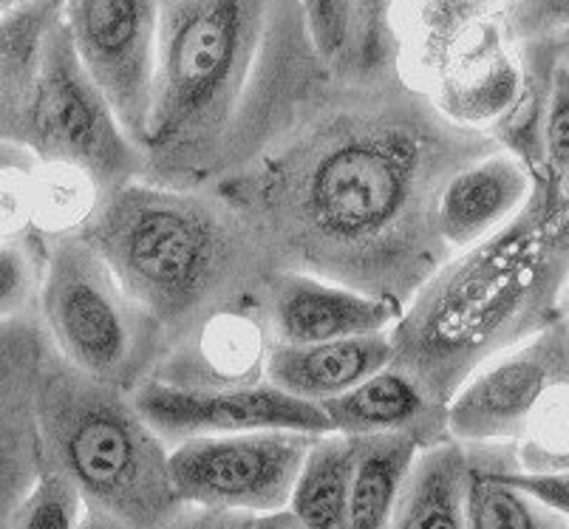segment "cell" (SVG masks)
Instances as JSON below:
<instances>
[{
    "mask_svg": "<svg viewBox=\"0 0 569 529\" xmlns=\"http://www.w3.org/2000/svg\"><path fill=\"white\" fill-rule=\"evenodd\" d=\"M499 139L439 117L406 82L335 86L320 71L207 187L244 218L276 269L315 275L406 309L451 252L437 201Z\"/></svg>",
    "mask_w": 569,
    "mask_h": 529,
    "instance_id": "obj_1",
    "label": "cell"
},
{
    "mask_svg": "<svg viewBox=\"0 0 569 529\" xmlns=\"http://www.w3.org/2000/svg\"><path fill=\"white\" fill-rule=\"evenodd\" d=\"M567 280L569 199L536 173L499 232L448 258L408 300L388 331L391 366L448 408L479 368L561 318Z\"/></svg>",
    "mask_w": 569,
    "mask_h": 529,
    "instance_id": "obj_2",
    "label": "cell"
},
{
    "mask_svg": "<svg viewBox=\"0 0 569 529\" xmlns=\"http://www.w3.org/2000/svg\"><path fill=\"white\" fill-rule=\"evenodd\" d=\"M80 236L151 320L164 355L221 311L258 303L276 272L252 227L207 187L139 179L102 196Z\"/></svg>",
    "mask_w": 569,
    "mask_h": 529,
    "instance_id": "obj_3",
    "label": "cell"
},
{
    "mask_svg": "<svg viewBox=\"0 0 569 529\" xmlns=\"http://www.w3.org/2000/svg\"><path fill=\"white\" fill-rule=\"evenodd\" d=\"M267 26L269 3H159L142 181L204 190L219 179L252 93Z\"/></svg>",
    "mask_w": 569,
    "mask_h": 529,
    "instance_id": "obj_4",
    "label": "cell"
},
{
    "mask_svg": "<svg viewBox=\"0 0 569 529\" xmlns=\"http://www.w3.org/2000/svg\"><path fill=\"white\" fill-rule=\"evenodd\" d=\"M43 467L66 476L88 507L128 529H162L182 510L168 445L139 417L131 393L97 382L49 349L34 397Z\"/></svg>",
    "mask_w": 569,
    "mask_h": 529,
    "instance_id": "obj_5",
    "label": "cell"
},
{
    "mask_svg": "<svg viewBox=\"0 0 569 529\" xmlns=\"http://www.w3.org/2000/svg\"><path fill=\"white\" fill-rule=\"evenodd\" d=\"M397 29L402 82L468 131L496 137L558 69L550 38H516L507 3H397Z\"/></svg>",
    "mask_w": 569,
    "mask_h": 529,
    "instance_id": "obj_6",
    "label": "cell"
},
{
    "mask_svg": "<svg viewBox=\"0 0 569 529\" xmlns=\"http://www.w3.org/2000/svg\"><path fill=\"white\" fill-rule=\"evenodd\" d=\"M46 243L40 326L51 349L91 380L133 393L162 362V337L86 238L63 236Z\"/></svg>",
    "mask_w": 569,
    "mask_h": 529,
    "instance_id": "obj_7",
    "label": "cell"
},
{
    "mask_svg": "<svg viewBox=\"0 0 569 529\" xmlns=\"http://www.w3.org/2000/svg\"><path fill=\"white\" fill-rule=\"evenodd\" d=\"M23 148L38 162L71 164L108 196L144 176V156L119 128L111 106L86 74L66 29L63 7L40 57Z\"/></svg>",
    "mask_w": 569,
    "mask_h": 529,
    "instance_id": "obj_8",
    "label": "cell"
},
{
    "mask_svg": "<svg viewBox=\"0 0 569 529\" xmlns=\"http://www.w3.org/2000/svg\"><path fill=\"white\" fill-rule=\"evenodd\" d=\"M312 442L292 430L190 439L170 448V485L182 505L272 516L289 507Z\"/></svg>",
    "mask_w": 569,
    "mask_h": 529,
    "instance_id": "obj_9",
    "label": "cell"
},
{
    "mask_svg": "<svg viewBox=\"0 0 569 529\" xmlns=\"http://www.w3.org/2000/svg\"><path fill=\"white\" fill-rule=\"evenodd\" d=\"M63 20L86 74L100 88L126 137L144 150L157 86L159 3L80 0L63 3Z\"/></svg>",
    "mask_w": 569,
    "mask_h": 529,
    "instance_id": "obj_10",
    "label": "cell"
},
{
    "mask_svg": "<svg viewBox=\"0 0 569 529\" xmlns=\"http://www.w3.org/2000/svg\"><path fill=\"white\" fill-rule=\"evenodd\" d=\"M561 386H569V323L558 318L453 393L445 408L448 436L459 445H516L538 405Z\"/></svg>",
    "mask_w": 569,
    "mask_h": 529,
    "instance_id": "obj_11",
    "label": "cell"
},
{
    "mask_svg": "<svg viewBox=\"0 0 569 529\" xmlns=\"http://www.w3.org/2000/svg\"><path fill=\"white\" fill-rule=\"evenodd\" d=\"M139 417L151 425L164 445L210 439V436L258 433V430H292L326 436L332 425L320 405L301 402L269 382L238 388H179L144 380L131 393Z\"/></svg>",
    "mask_w": 569,
    "mask_h": 529,
    "instance_id": "obj_12",
    "label": "cell"
},
{
    "mask_svg": "<svg viewBox=\"0 0 569 529\" xmlns=\"http://www.w3.org/2000/svg\"><path fill=\"white\" fill-rule=\"evenodd\" d=\"M49 349L40 318L0 326V529H12L20 501L43 470L34 397Z\"/></svg>",
    "mask_w": 569,
    "mask_h": 529,
    "instance_id": "obj_13",
    "label": "cell"
},
{
    "mask_svg": "<svg viewBox=\"0 0 569 529\" xmlns=\"http://www.w3.org/2000/svg\"><path fill=\"white\" fill-rule=\"evenodd\" d=\"M309 49L335 86L380 91L402 82L397 3H301Z\"/></svg>",
    "mask_w": 569,
    "mask_h": 529,
    "instance_id": "obj_14",
    "label": "cell"
},
{
    "mask_svg": "<svg viewBox=\"0 0 569 529\" xmlns=\"http://www.w3.org/2000/svg\"><path fill=\"white\" fill-rule=\"evenodd\" d=\"M263 311L276 342L315 346L391 331L402 309L315 275L276 269L263 283Z\"/></svg>",
    "mask_w": 569,
    "mask_h": 529,
    "instance_id": "obj_15",
    "label": "cell"
},
{
    "mask_svg": "<svg viewBox=\"0 0 569 529\" xmlns=\"http://www.w3.org/2000/svg\"><path fill=\"white\" fill-rule=\"evenodd\" d=\"M276 346L263 295L258 303L221 311L162 357L151 380L179 388H238L263 382Z\"/></svg>",
    "mask_w": 569,
    "mask_h": 529,
    "instance_id": "obj_16",
    "label": "cell"
},
{
    "mask_svg": "<svg viewBox=\"0 0 569 529\" xmlns=\"http://www.w3.org/2000/svg\"><path fill=\"white\" fill-rule=\"evenodd\" d=\"M532 173L505 148L453 173L437 201V232L451 256L482 243L525 207Z\"/></svg>",
    "mask_w": 569,
    "mask_h": 529,
    "instance_id": "obj_17",
    "label": "cell"
},
{
    "mask_svg": "<svg viewBox=\"0 0 569 529\" xmlns=\"http://www.w3.org/2000/svg\"><path fill=\"white\" fill-rule=\"evenodd\" d=\"M395 362L388 331L315 346L276 342L267 357L263 382L309 405L338 399Z\"/></svg>",
    "mask_w": 569,
    "mask_h": 529,
    "instance_id": "obj_18",
    "label": "cell"
},
{
    "mask_svg": "<svg viewBox=\"0 0 569 529\" xmlns=\"http://www.w3.org/2000/svg\"><path fill=\"white\" fill-rule=\"evenodd\" d=\"M320 411L332 425V433L349 439L413 436L426 448L451 439L445 408L431 402L426 391L395 366H386L343 397L323 402Z\"/></svg>",
    "mask_w": 569,
    "mask_h": 529,
    "instance_id": "obj_19",
    "label": "cell"
},
{
    "mask_svg": "<svg viewBox=\"0 0 569 529\" xmlns=\"http://www.w3.org/2000/svg\"><path fill=\"white\" fill-rule=\"evenodd\" d=\"M60 7L63 3H9L0 14V144L23 148L46 34Z\"/></svg>",
    "mask_w": 569,
    "mask_h": 529,
    "instance_id": "obj_20",
    "label": "cell"
},
{
    "mask_svg": "<svg viewBox=\"0 0 569 529\" xmlns=\"http://www.w3.org/2000/svg\"><path fill=\"white\" fill-rule=\"evenodd\" d=\"M468 450L445 439L417 453L388 529H468Z\"/></svg>",
    "mask_w": 569,
    "mask_h": 529,
    "instance_id": "obj_21",
    "label": "cell"
},
{
    "mask_svg": "<svg viewBox=\"0 0 569 529\" xmlns=\"http://www.w3.org/2000/svg\"><path fill=\"white\" fill-rule=\"evenodd\" d=\"M465 450L468 529H569V521L507 479L519 467L516 445H465Z\"/></svg>",
    "mask_w": 569,
    "mask_h": 529,
    "instance_id": "obj_22",
    "label": "cell"
},
{
    "mask_svg": "<svg viewBox=\"0 0 569 529\" xmlns=\"http://www.w3.org/2000/svg\"><path fill=\"white\" fill-rule=\"evenodd\" d=\"M357 442L349 436H315L287 510L303 529H343L355 481Z\"/></svg>",
    "mask_w": 569,
    "mask_h": 529,
    "instance_id": "obj_23",
    "label": "cell"
},
{
    "mask_svg": "<svg viewBox=\"0 0 569 529\" xmlns=\"http://www.w3.org/2000/svg\"><path fill=\"white\" fill-rule=\"evenodd\" d=\"M355 442L357 465L343 529H388L402 481L426 445L413 436H366Z\"/></svg>",
    "mask_w": 569,
    "mask_h": 529,
    "instance_id": "obj_24",
    "label": "cell"
},
{
    "mask_svg": "<svg viewBox=\"0 0 569 529\" xmlns=\"http://www.w3.org/2000/svg\"><path fill=\"white\" fill-rule=\"evenodd\" d=\"M102 193L94 181L71 164L34 162L32 232L49 238L80 236L94 218Z\"/></svg>",
    "mask_w": 569,
    "mask_h": 529,
    "instance_id": "obj_25",
    "label": "cell"
},
{
    "mask_svg": "<svg viewBox=\"0 0 569 529\" xmlns=\"http://www.w3.org/2000/svg\"><path fill=\"white\" fill-rule=\"evenodd\" d=\"M49 243L38 232L0 238V326L40 318Z\"/></svg>",
    "mask_w": 569,
    "mask_h": 529,
    "instance_id": "obj_26",
    "label": "cell"
},
{
    "mask_svg": "<svg viewBox=\"0 0 569 529\" xmlns=\"http://www.w3.org/2000/svg\"><path fill=\"white\" fill-rule=\"evenodd\" d=\"M521 473H569V386L556 388L516 442Z\"/></svg>",
    "mask_w": 569,
    "mask_h": 529,
    "instance_id": "obj_27",
    "label": "cell"
},
{
    "mask_svg": "<svg viewBox=\"0 0 569 529\" xmlns=\"http://www.w3.org/2000/svg\"><path fill=\"white\" fill-rule=\"evenodd\" d=\"M82 496L66 476L40 470L12 518V529H74L82 516Z\"/></svg>",
    "mask_w": 569,
    "mask_h": 529,
    "instance_id": "obj_28",
    "label": "cell"
},
{
    "mask_svg": "<svg viewBox=\"0 0 569 529\" xmlns=\"http://www.w3.org/2000/svg\"><path fill=\"white\" fill-rule=\"evenodd\" d=\"M569 199V69L558 62L541 131V170Z\"/></svg>",
    "mask_w": 569,
    "mask_h": 529,
    "instance_id": "obj_29",
    "label": "cell"
},
{
    "mask_svg": "<svg viewBox=\"0 0 569 529\" xmlns=\"http://www.w3.org/2000/svg\"><path fill=\"white\" fill-rule=\"evenodd\" d=\"M38 159L0 164V238L32 232V168Z\"/></svg>",
    "mask_w": 569,
    "mask_h": 529,
    "instance_id": "obj_30",
    "label": "cell"
},
{
    "mask_svg": "<svg viewBox=\"0 0 569 529\" xmlns=\"http://www.w3.org/2000/svg\"><path fill=\"white\" fill-rule=\"evenodd\" d=\"M507 18L519 40H536L569 29V3H507Z\"/></svg>",
    "mask_w": 569,
    "mask_h": 529,
    "instance_id": "obj_31",
    "label": "cell"
},
{
    "mask_svg": "<svg viewBox=\"0 0 569 529\" xmlns=\"http://www.w3.org/2000/svg\"><path fill=\"white\" fill-rule=\"evenodd\" d=\"M507 479L513 481L519 490L532 496L538 505H545L547 510L558 512L563 521H569V473H521V467L510 470Z\"/></svg>",
    "mask_w": 569,
    "mask_h": 529,
    "instance_id": "obj_32",
    "label": "cell"
},
{
    "mask_svg": "<svg viewBox=\"0 0 569 529\" xmlns=\"http://www.w3.org/2000/svg\"><path fill=\"white\" fill-rule=\"evenodd\" d=\"M252 527H256V516L184 505L182 510L176 512L162 529H252Z\"/></svg>",
    "mask_w": 569,
    "mask_h": 529,
    "instance_id": "obj_33",
    "label": "cell"
},
{
    "mask_svg": "<svg viewBox=\"0 0 569 529\" xmlns=\"http://www.w3.org/2000/svg\"><path fill=\"white\" fill-rule=\"evenodd\" d=\"M74 529H128L126 523L119 521L117 516H111V512L100 510V507H82V516L80 521H77Z\"/></svg>",
    "mask_w": 569,
    "mask_h": 529,
    "instance_id": "obj_34",
    "label": "cell"
},
{
    "mask_svg": "<svg viewBox=\"0 0 569 529\" xmlns=\"http://www.w3.org/2000/svg\"><path fill=\"white\" fill-rule=\"evenodd\" d=\"M252 529H303V527L295 521L292 512L283 510V512H272V516H258L256 527Z\"/></svg>",
    "mask_w": 569,
    "mask_h": 529,
    "instance_id": "obj_35",
    "label": "cell"
},
{
    "mask_svg": "<svg viewBox=\"0 0 569 529\" xmlns=\"http://www.w3.org/2000/svg\"><path fill=\"white\" fill-rule=\"evenodd\" d=\"M545 38L552 40V49H556L558 62H561L563 69H569V29L552 31V34H545Z\"/></svg>",
    "mask_w": 569,
    "mask_h": 529,
    "instance_id": "obj_36",
    "label": "cell"
},
{
    "mask_svg": "<svg viewBox=\"0 0 569 529\" xmlns=\"http://www.w3.org/2000/svg\"><path fill=\"white\" fill-rule=\"evenodd\" d=\"M23 159H34L29 150L23 148H12V144H0V164H12V162H23Z\"/></svg>",
    "mask_w": 569,
    "mask_h": 529,
    "instance_id": "obj_37",
    "label": "cell"
},
{
    "mask_svg": "<svg viewBox=\"0 0 569 529\" xmlns=\"http://www.w3.org/2000/svg\"><path fill=\"white\" fill-rule=\"evenodd\" d=\"M561 318L569 323V280H567V287H563V295H561Z\"/></svg>",
    "mask_w": 569,
    "mask_h": 529,
    "instance_id": "obj_38",
    "label": "cell"
},
{
    "mask_svg": "<svg viewBox=\"0 0 569 529\" xmlns=\"http://www.w3.org/2000/svg\"><path fill=\"white\" fill-rule=\"evenodd\" d=\"M7 9H9V3H0V14L7 12Z\"/></svg>",
    "mask_w": 569,
    "mask_h": 529,
    "instance_id": "obj_39",
    "label": "cell"
}]
</instances>
